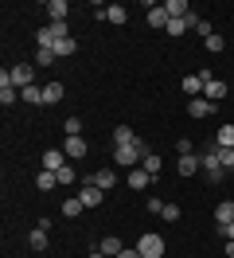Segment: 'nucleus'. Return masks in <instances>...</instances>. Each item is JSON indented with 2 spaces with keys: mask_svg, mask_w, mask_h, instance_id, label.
I'll list each match as a JSON object with an SVG mask.
<instances>
[{
  "mask_svg": "<svg viewBox=\"0 0 234 258\" xmlns=\"http://www.w3.org/2000/svg\"><path fill=\"white\" fill-rule=\"evenodd\" d=\"M144 141H133V145H117L113 149V164H121V168H140V161H144Z\"/></svg>",
  "mask_w": 234,
  "mask_h": 258,
  "instance_id": "nucleus-1",
  "label": "nucleus"
},
{
  "mask_svg": "<svg viewBox=\"0 0 234 258\" xmlns=\"http://www.w3.org/2000/svg\"><path fill=\"white\" fill-rule=\"evenodd\" d=\"M59 39H70V24H47L35 32V47H55Z\"/></svg>",
  "mask_w": 234,
  "mask_h": 258,
  "instance_id": "nucleus-2",
  "label": "nucleus"
},
{
  "mask_svg": "<svg viewBox=\"0 0 234 258\" xmlns=\"http://www.w3.org/2000/svg\"><path fill=\"white\" fill-rule=\"evenodd\" d=\"M137 250H140L144 258H164V239H160V235H152V231H144V235L137 239Z\"/></svg>",
  "mask_w": 234,
  "mask_h": 258,
  "instance_id": "nucleus-3",
  "label": "nucleus"
},
{
  "mask_svg": "<svg viewBox=\"0 0 234 258\" xmlns=\"http://www.w3.org/2000/svg\"><path fill=\"white\" fill-rule=\"evenodd\" d=\"M70 164V157L62 153V149H47L43 157H39V168H47V172H59V168H66Z\"/></svg>",
  "mask_w": 234,
  "mask_h": 258,
  "instance_id": "nucleus-4",
  "label": "nucleus"
},
{
  "mask_svg": "<svg viewBox=\"0 0 234 258\" xmlns=\"http://www.w3.org/2000/svg\"><path fill=\"white\" fill-rule=\"evenodd\" d=\"M8 82H12L16 90H24V86H31V82H35V67H28V63L12 67V71H8Z\"/></svg>",
  "mask_w": 234,
  "mask_h": 258,
  "instance_id": "nucleus-5",
  "label": "nucleus"
},
{
  "mask_svg": "<svg viewBox=\"0 0 234 258\" xmlns=\"http://www.w3.org/2000/svg\"><path fill=\"white\" fill-rule=\"evenodd\" d=\"M78 200H82V204H86V208H98V204H102V200H106V192H102V188H98V184H94V180H86V184H82V188H78Z\"/></svg>",
  "mask_w": 234,
  "mask_h": 258,
  "instance_id": "nucleus-6",
  "label": "nucleus"
},
{
  "mask_svg": "<svg viewBox=\"0 0 234 258\" xmlns=\"http://www.w3.org/2000/svg\"><path fill=\"white\" fill-rule=\"evenodd\" d=\"M199 168H203V157H199V153H187V157L176 161V172H180V176H195Z\"/></svg>",
  "mask_w": 234,
  "mask_h": 258,
  "instance_id": "nucleus-7",
  "label": "nucleus"
},
{
  "mask_svg": "<svg viewBox=\"0 0 234 258\" xmlns=\"http://www.w3.org/2000/svg\"><path fill=\"white\" fill-rule=\"evenodd\" d=\"M62 153H66L70 161H82V157L90 153V145H86V137H66V145H62Z\"/></svg>",
  "mask_w": 234,
  "mask_h": 258,
  "instance_id": "nucleus-8",
  "label": "nucleus"
},
{
  "mask_svg": "<svg viewBox=\"0 0 234 258\" xmlns=\"http://www.w3.org/2000/svg\"><path fill=\"white\" fill-rule=\"evenodd\" d=\"M187 32H195V35H203V39H211V35H215V28H211V20H203L199 12H191V16H187Z\"/></svg>",
  "mask_w": 234,
  "mask_h": 258,
  "instance_id": "nucleus-9",
  "label": "nucleus"
},
{
  "mask_svg": "<svg viewBox=\"0 0 234 258\" xmlns=\"http://www.w3.org/2000/svg\"><path fill=\"white\" fill-rule=\"evenodd\" d=\"M43 8H47V16H51V24H66V12H70L66 0H47Z\"/></svg>",
  "mask_w": 234,
  "mask_h": 258,
  "instance_id": "nucleus-10",
  "label": "nucleus"
},
{
  "mask_svg": "<svg viewBox=\"0 0 234 258\" xmlns=\"http://www.w3.org/2000/svg\"><path fill=\"white\" fill-rule=\"evenodd\" d=\"M90 180L98 184V188H102V192H109V188L117 184V168H109V164H106V168H98V172H94Z\"/></svg>",
  "mask_w": 234,
  "mask_h": 258,
  "instance_id": "nucleus-11",
  "label": "nucleus"
},
{
  "mask_svg": "<svg viewBox=\"0 0 234 258\" xmlns=\"http://www.w3.org/2000/svg\"><path fill=\"white\" fill-rule=\"evenodd\" d=\"M187 113H191V117H211V113H215V102H207V98H191V102H187Z\"/></svg>",
  "mask_w": 234,
  "mask_h": 258,
  "instance_id": "nucleus-12",
  "label": "nucleus"
},
{
  "mask_svg": "<svg viewBox=\"0 0 234 258\" xmlns=\"http://www.w3.org/2000/svg\"><path fill=\"white\" fill-rule=\"evenodd\" d=\"M148 184H152V176H148L144 168H129V188H133V192H144Z\"/></svg>",
  "mask_w": 234,
  "mask_h": 258,
  "instance_id": "nucleus-13",
  "label": "nucleus"
},
{
  "mask_svg": "<svg viewBox=\"0 0 234 258\" xmlns=\"http://www.w3.org/2000/svg\"><path fill=\"white\" fill-rule=\"evenodd\" d=\"M203 98H207V102H222V98H226V82L207 79V90H203Z\"/></svg>",
  "mask_w": 234,
  "mask_h": 258,
  "instance_id": "nucleus-14",
  "label": "nucleus"
},
{
  "mask_svg": "<svg viewBox=\"0 0 234 258\" xmlns=\"http://www.w3.org/2000/svg\"><path fill=\"white\" fill-rule=\"evenodd\" d=\"M98 250H102V254H106V258H117V254H121V250H125V242L117 239V235H106V239H102V246H98Z\"/></svg>",
  "mask_w": 234,
  "mask_h": 258,
  "instance_id": "nucleus-15",
  "label": "nucleus"
},
{
  "mask_svg": "<svg viewBox=\"0 0 234 258\" xmlns=\"http://www.w3.org/2000/svg\"><path fill=\"white\" fill-rule=\"evenodd\" d=\"M215 223H218V227L234 223V200H222V204L215 208Z\"/></svg>",
  "mask_w": 234,
  "mask_h": 258,
  "instance_id": "nucleus-16",
  "label": "nucleus"
},
{
  "mask_svg": "<svg viewBox=\"0 0 234 258\" xmlns=\"http://www.w3.org/2000/svg\"><path fill=\"white\" fill-rule=\"evenodd\" d=\"M168 8L164 4H156V8H148V28H168Z\"/></svg>",
  "mask_w": 234,
  "mask_h": 258,
  "instance_id": "nucleus-17",
  "label": "nucleus"
},
{
  "mask_svg": "<svg viewBox=\"0 0 234 258\" xmlns=\"http://www.w3.org/2000/svg\"><path fill=\"white\" fill-rule=\"evenodd\" d=\"M82 211H86V204H82L78 196H66V200H62V215H66V219H78Z\"/></svg>",
  "mask_w": 234,
  "mask_h": 258,
  "instance_id": "nucleus-18",
  "label": "nucleus"
},
{
  "mask_svg": "<svg viewBox=\"0 0 234 258\" xmlns=\"http://www.w3.org/2000/svg\"><path fill=\"white\" fill-rule=\"evenodd\" d=\"M47 227H51V223H47V219H39V227H35V231H31V246H35V250H47Z\"/></svg>",
  "mask_w": 234,
  "mask_h": 258,
  "instance_id": "nucleus-19",
  "label": "nucleus"
},
{
  "mask_svg": "<svg viewBox=\"0 0 234 258\" xmlns=\"http://www.w3.org/2000/svg\"><path fill=\"white\" fill-rule=\"evenodd\" d=\"M215 145H218V149H234V125H230V121H226V125H218Z\"/></svg>",
  "mask_w": 234,
  "mask_h": 258,
  "instance_id": "nucleus-20",
  "label": "nucleus"
},
{
  "mask_svg": "<svg viewBox=\"0 0 234 258\" xmlns=\"http://www.w3.org/2000/svg\"><path fill=\"white\" fill-rule=\"evenodd\" d=\"M133 141H140V137L129 125H117V129H113V149H117V145H133Z\"/></svg>",
  "mask_w": 234,
  "mask_h": 258,
  "instance_id": "nucleus-21",
  "label": "nucleus"
},
{
  "mask_svg": "<svg viewBox=\"0 0 234 258\" xmlns=\"http://www.w3.org/2000/svg\"><path fill=\"white\" fill-rule=\"evenodd\" d=\"M140 168H144V172H148V176H160V168H164V161H160V157H156V153H144V161H140Z\"/></svg>",
  "mask_w": 234,
  "mask_h": 258,
  "instance_id": "nucleus-22",
  "label": "nucleus"
},
{
  "mask_svg": "<svg viewBox=\"0 0 234 258\" xmlns=\"http://www.w3.org/2000/svg\"><path fill=\"white\" fill-rule=\"evenodd\" d=\"M106 20L109 24H125V20H129V8H125V4H106Z\"/></svg>",
  "mask_w": 234,
  "mask_h": 258,
  "instance_id": "nucleus-23",
  "label": "nucleus"
},
{
  "mask_svg": "<svg viewBox=\"0 0 234 258\" xmlns=\"http://www.w3.org/2000/svg\"><path fill=\"white\" fill-rule=\"evenodd\" d=\"M55 102H62V82H47L43 86V106H55Z\"/></svg>",
  "mask_w": 234,
  "mask_h": 258,
  "instance_id": "nucleus-24",
  "label": "nucleus"
},
{
  "mask_svg": "<svg viewBox=\"0 0 234 258\" xmlns=\"http://www.w3.org/2000/svg\"><path fill=\"white\" fill-rule=\"evenodd\" d=\"M20 102H35V106H43V86H35V82L24 86V90H20Z\"/></svg>",
  "mask_w": 234,
  "mask_h": 258,
  "instance_id": "nucleus-25",
  "label": "nucleus"
},
{
  "mask_svg": "<svg viewBox=\"0 0 234 258\" xmlns=\"http://www.w3.org/2000/svg\"><path fill=\"white\" fill-rule=\"evenodd\" d=\"M35 184H39V192H51V188H59V176H55V172H47V168H39Z\"/></svg>",
  "mask_w": 234,
  "mask_h": 258,
  "instance_id": "nucleus-26",
  "label": "nucleus"
},
{
  "mask_svg": "<svg viewBox=\"0 0 234 258\" xmlns=\"http://www.w3.org/2000/svg\"><path fill=\"white\" fill-rule=\"evenodd\" d=\"M51 51H55V59H66V55H74V51H78V39H59Z\"/></svg>",
  "mask_w": 234,
  "mask_h": 258,
  "instance_id": "nucleus-27",
  "label": "nucleus"
},
{
  "mask_svg": "<svg viewBox=\"0 0 234 258\" xmlns=\"http://www.w3.org/2000/svg\"><path fill=\"white\" fill-rule=\"evenodd\" d=\"M164 32H168L172 39H180V35L187 32V20H168V28H164Z\"/></svg>",
  "mask_w": 234,
  "mask_h": 258,
  "instance_id": "nucleus-28",
  "label": "nucleus"
},
{
  "mask_svg": "<svg viewBox=\"0 0 234 258\" xmlns=\"http://www.w3.org/2000/svg\"><path fill=\"white\" fill-rule=\"evenodd\" d=\"M218 164H222L226 172H234V149H218Z\"/></svg>",
  "mask_w": 234,
  "mask_h": 258,
  "instance_id": "nucleus-29",
  "label": "nucleus"
},
{
  "mask_svg": "<svg viewBox=\"0 0 234 258\" xmlns=\"http://www.w3.org/2000/svg\"><path fill=\"white\" fill-rule=\"evenodd\" d=\"M35 63H39V67H51V63H55V51H51V47H39V51H35Z\"/></svg>",
  "mask_w": 234,
  "mask_h": 258,
  "instance_id": "nucleus-30",
  "label": "nucleus"
},
{
  "mask_svg": "<svg viewBox=\"0 0 234 258\" xmlns=\"http://www.w3.org/2000/svg\"><path fill=\"white\" fill-rule=\"evenodd\" d=\"M160 215H164V223H176V219H180V204H164Z\"/></svg>",
  "mask_w": 234,
  "mask_h": 258,
  "instance_id": "nucleus-31",
  "label": "nucleus"
},
{
  "mask_svg": "<svg viewBox=\"0 0 234 258\" xmlns=\"http://www.w3.org/2000/svg\"><path fill=\"white\" fill-rule=\"evenodd\" d=\"M66 137H82V121H78V117H66Z\"/></svg>",
  "mask_w": 234,
  "mask_h": 258,
  "instance_id": "nucleus-32",
  "label": "nucleus"
},
{
  "mask_svg": "<svg viewBox=\"0 0 234 258\" xmlns=\"http://www.w3.org/2000/svg\"><path fill=\"white\" fill-rule=\"evenodd\" d=\"M55 176H59V184H74V168L66 164V168H59V172H55Z\"/></svg>",
  "mask_w": 234,
  "mask_h": 258,
  "instance_id": "nucleus-33",
  "label": "nucleus"
},
{
  "mask_svg": "<svg viewBox=\"0 0 234 258\" xmlns=\"http://www.w3.org/2000/svg\"><path fill=\"white\" fill-rule=\"evenodd\" d=\"M176 153H180V157H187V153H195V145H191L187 137H180V141H176Z\"/></svg>",
  "mask_w": 234,
  "mask_h": 258,
  "instance_id": "nucleus-34",
  "label": "nucleus"
},
{
  "mask_svg": "<svg viewBox=\"0 0 234 258\" xmlns=\"http://www.w3.org/2000/svg\"><path fill=\"white\" fill-rule=\"evenodd\" d=\"M226 47V39H222V35H211V39H207V51H222Z\"/></svg>",
  "mask_w": 234,
  "mask_h": 258,
  "instance_id": "nucleus-35",
  "label": "nucleus"
},
{
  "mask_svg": "<svg viewBox=\"0 0 234 258\" xmlns=\"http://www.w3.org/2000/svg\"><path fill=\"white\" fill-rule=\"evenodd\" d=\"M144 208L152 211V215H160V211H164V200H156V196H148V204H144Z\"/></svg>",
  "mask_w": 234,
  "mask_h": 258,
  "instance_id": "nucleus-36",
  "label": "nucleus"
},
{
  "mask_svg": "<svg viewBox=\"0 0 234 258\" xmlns=\"http://www.w3.org/2000/svg\"><path fill=\"white\" fill-rule=\"evenodd\" d=\"M117 258H144V254H140L137 246H125V250H121V254H117Z\"/></svg>",
  "mask_w": 234,
  "mask_h": 258,
  "instance_id": "nucleus-37",
  "label": "nucleus"
},
{
  "mask_svg": "<svg viewBox=\"0 0 234 258\" xmlns=\"http://www.w3.org/2000/svg\"><path fill=\"white\" fill-rule=\"evenodd\" d=\"M222 231V239H234V223H226V227H218Z\"/></svg>",
  "mask_w": 234,
  "mask_h": 258,
  "instance_id": "nucleus-38",
  "label": "nucleus"
},
{
  "mask_svg": "<svg viewBox=\"0 0 234 258\" xmlns=\"http://www.w3.org/2000/svg\"><path fill=\"white\" fill-rule=\"evenodd\" d=\"M226 258H234V239H226Z\"/></svg>",
  "mask_w": 234,
  "mask_h": 258,
  "instance_id": "nucleus-39",
  "label": "nucleus"
},
{
  "mask_svg": "<svg viewBox=\"0 0 234 258\" xmlns=\"http://www.w3.org/2000/svg\"><path fill=\"white\" fill-rule=\"evenodd\" d=\"M90 258H106V254H102V250H90Z\"/></svg>",
  "mask_w": 234,
  "mask_h": 258,
  "instance_id": "nucleus-40",
  "label": "nucleus"
}]
</instances>
